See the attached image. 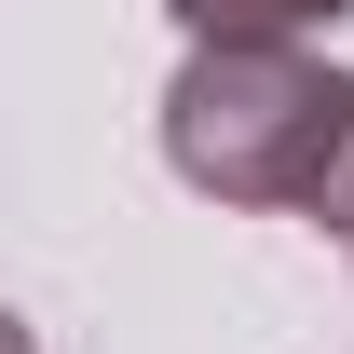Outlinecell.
Instances as JSON below:
<instances>
[{
    "instance_id": "obj_1",
    "label": "cell",
    "mask_w": 354,
    "mask_h": 354,
    "mask_svg": "<svg viewBox=\"0 0 354 354\" xmlns=\"http://www.w3.org/2000/svg\"><path fill=\"white\" fill-rule=\"evenodd\" d=\"M164 164L205 205L341 218L354 205V68H313L300 41H191V68L164 82Z\"/></svg>"
},
{
    "instance_id": "obj_2",
    "label": "cell",
    "mask_w": 354,
    "mask_h": 354,
    "mask_svg": "<svg viewBox=\"0 0 354 354\" xmlns=\"http://www.w3.org/2000/svg\"><path fill=\"white\" fill-rule=\"evenodd\" d=\"M191 41H313V28H341L354 0H164Z\"/></svg>"
},
{
    "instance_id": "obj_3",
    "label": "cell",
    "mask_w": 354,
    "mask_h": 354,
    "mask_svg": "<svg viewBox=\"0 0 354 354\" xmlns=\"http://www.w3.org/2000/svg\"><path fill=\"white\" fill-rule=\"evenodd\" d=\"M341 245H354V205H341Z\"/></svg>"
}]
</instances>
